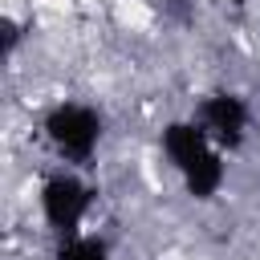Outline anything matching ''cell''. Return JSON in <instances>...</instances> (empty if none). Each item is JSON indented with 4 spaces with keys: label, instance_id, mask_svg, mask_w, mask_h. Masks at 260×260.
I'll return each instance as SVG.
<instances>
[{
    "label": "cell",
    "instance_id": "1",
    "mask_svg": "<svg viewBox=\"0 0 260 260\" xmlns=\"http://www.w3.org/2000/svg\"><path fill=\"white\" fill-rule=\"evenodd\" d=\"M45 138L65 162H89L102 142V114L85 102H57L45 114Z\"/></svg>",
    "mask_w": 260,
    "mask_h": 260
},
{
    "label": "cell",
    "instance_id": "2",
    "mask_svg": "<svg viewBox=\"0 0 260 260\" xmlns=\"http://www.w3.org/2000/svg\"><path fill=\"white\" fill-rule=\"evenodd\" d=\"M93 207V187L73 171H53L41 183V215L57 240L81 236V223Z\"/></svg>",
    "mask_w": 260,
    "mask_h": 260
},
{
    "label": "cell",
    "instance_id": "3",
    "mask_svg": "<svg viewBox=\"0 0 260 260\" xmlns=\"http://www.w3.org/2000/svg\"><path fill=\"white\" fill-rule=\"evenodd\" d=\"M199 126L211 134V142L228 154V150H240L244 138H248V102L232 89H215L199 102Z\"/></svg>",
    "mask_w": 260,
    "mask_h": 260
},
{
    "label": "cell",
    "instance_id": "4",
    "mask_svg": "<svg viewBox=\"0 0 260 260\" xmlns=\"http://www.w3.org/2000/svg\"><path fill=\"white\" fill-rule=\"evenodd\" d=\"M162 154H167V162L179 171V179H187L195 167H203L219 146L211 142V134L199 126V118H179V122H167V130H162Z\"/></svg>",
    "mask_w": 260,
    "mask_h": 260
},
{
    "label": "cell",
    "instance_id": "5",
    "mask_svg": "<svg viewBox=\"0 0 260 260\" xmlns=\"http://www.w3.org/2000/svg\"><path fill=\"white\" fill-rule=\"evenodd\" d=\"M57 260H110V244L102 236H69L57 240Z\"/></svg>",
    "mask_w": 260,
    "mask_h": 260
}]
</instances>
